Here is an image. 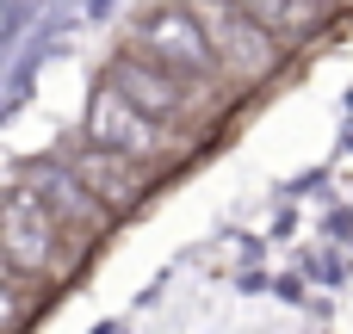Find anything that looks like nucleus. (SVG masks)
I'll list each match as a JSON object with an SVG mask.
<instances>
[{"label": "nucleus", "instance_id": "2", "mask_svg": "<svg viewBox=\"0 0 353 334\" xmlns=\"http://www.w3.org/2000/svg\"><path fill=\"white\" fill-rule=\"evenodd\" d=\"M81 254H87V248H74V242L62 236V223H56L25 186H12V192L0 198V260H6L25 285H37V291L68 285L74 267H81Z\"/></svg>", "mask_w": 353, "mask_h": 334}, {"label": "nucleus", "instance_id": "8", "mask_svg": "<svg viewBox=\"0 0 353 334\" xmlns=\"http://www.w3.org/2000/svg\"><path fill=\"white\" fill-rule=\"evenodd\" d=\"M242 19H254L279 50H298V43H310L316 31H329V19H335V0H230Z\"/></svg>", "mask_w": 353, "mask_h": 334}, {"label": "nucleus", "instance_id": "6", "mask_svg": "<svg viewBox=\"0 0 353 334\" xmlns=\"http://www.w3.org/2000/svg\"><path fill=\"white\" fill-rule=\"evenodd\" d=\"M19 186H25V192H31V198L62 223V236H68L74 248H93V242H99V236H112V223H118V217H112V211H105V205H99V198H93V192L62 167V161L31 167Z\"/></svg>", "mask_w": 353, "mask_h": 334}, {"label": "nucleus", "instance_id": "4", "mask_svg": "<svg viewBox=\"0 0 353 334\" xmlns=\"http://www.w3.org/2000/svg\"><path fill=\"white\" fill-rule=\"evenodd\" d=\"M186 12L199 19V31H205V43H211L217 74H223L230 93H248V87H261V81L279 74L285 50H279L254 19H242L230 0H186Z\"/></svg>", "mask_w": 353, "mask_h": 334}, {"label": "nucleus", "instance_id": "1", "mask_svg": "<svg viewBox=\"0 0 353 334\" xmlns=\"http://www.w3.org/2000/svg\"><path fill=\"white\" fill-rule=\"evenodd\" d=\"M105 87H112V93H124L143 118L174 124V130H186V136H211V124H217V118L230 112V99H236V93H223V87L180 81V74H168V68L143 62L137 50H118V56H112Z\"/></svg>", "mask_w": 353, "mask_h": 334}, {"label": "nucleus", "instance_id": "3", "mask_svg": "<svg viewBox=\"0 0 353 334\" xmlns=\"http://www.w3.org/2000/svg\"><path fill=\"white\" fill-rule=\"evenodd\" d=\"M87 143H93V149H112V155H124V161H137V167H149V174H168V167H180L205 136H186V130H174V124H155V118H143L124 93L99 87L93 105H87Z\"/></svg>", "mask_w": 353, "mask_h": 334}, {"label": "nucleus", "instance_id": "9", "mask_svg": "<svg viewBox=\"0 0 353 334\" xmlns=\"http://www.w3.org/2000/svg\"><path fill=\"white\" fill-rule=\"evenodd\" d=\"M37 304H43V291L25 285L12 267H0V334H25L31 316H37Z\"/></svg>", "mask_w": 353, "mask_h": 334}, {"label": "nucleus", "instance_id": "7", "mask_svg": "<svg viewBox=\"0 0 353 334\" xmlns=\"http://www.w3.org/2000/svg\"><path fill=\"white\" fill-rule=\"evenodd\" d=\"M62 167L112 211V217H130L143 198H149V186L161 180V174H149V167H137V161H124V155H112V149H93V143H81V149H68L62 155Z\"/></svg>", "mask_w": 353, "mask_h": 334}, {"label": "nucleus", "instance_id": "5", "mask_svg": "<svg viewBox=\"0 0 353 334\" xmlns=\"http://www.w3.org/2000/svg\"><path fill=\"white\" fill-rule=\"evenodd\" d=\"M124 50H137L143 62H155V68L180 74V81L223 87V74H217V56H211V43H205L199 19L186 12V0H168V6H155V12H143ZM223 93H230V87H223Z\"/></svg>", "mask_w": 353, "mask_h": 334}, {"label": "nucleus", "instance_id": "10", "mask_svg": "<svg viewBox=\"0 0 353 334\" xmlns=\"http://www.w3.org/2000/svg\"><path fill=\"white\" fill-rule=\"evenodd\" d=\"M335 6H341V0H335Z\"/></svg>", "mask_w": 353, "mask_h": 334}]
</instances>
